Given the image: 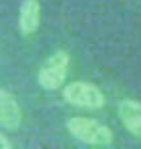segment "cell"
<instances>
[{"instance_id":"2","label":"cell","mask_w":141,"mask_h":149,"mask_svg":"<svg viewBox=\"0 0 141 149\" xmlns=\"http://www.w3.org/2000/svg\"><path fill=\"white\" fill-rule=\"evenodd\" d=\"M67 66H69V54L64 51H56L41 66L38 72V84L46 90L59 88L66 79Z\"/></svg>"},{"instance_id":"3","label":"cell","mask_w":141,"mask_h":149,"mask_svg":"<svg viewBox=\"0 0 141 149\" xmlns=\"http://www.w3.org/2000/svg\"><path fill=\"white\" fill-rule=\"evenodd\" d=\"M62 97L70 105L84 108H100L105 103V97L102 90L89 82H72L66 85Z\"/></svg>"},{"instance_id":"5","label":"cell","mask_w":141,"mask_h":149,"mask_svg":"<svg viewBox=\"0 0 141 149\" xmlns=\"http://www.w3.org/2000/svg\"><path fill=\"white\" fill-rule=\"evenodd\" d=\"M118 116L123 126L133 136L141 138V103L131 98H125L118 105Z\"/></svg>"},{"instance_id":"6","label":"cell","mask_w":141,"mask_h":149,"mask_svg":"<svg viewBox=\"0 0 141 149\" xmlns=\"http://www.w3.org/2000/svg\"><path fill=\"white\" fill-rule=\"evenodd\" d=\"M41 7L38 0H23L20 17H18V26L23 35H33L40 26Z\"/></svg>"},{"instance_id":"4","label":"cell","mask_w":141,"mask_h":149,"mask_svg":"<svg viewBox=\"0 0 141 149\" xmlns=\"http://www.w3.org/2000/svg\"><path fill=\"white\" fill-rule=\"evenodd\" d=\"M22 108L8 90L0 88V126L8 131H15L22 125Z\"/></svg>"},{"instance_id":"7","label":"cell","mask_w":141,"mask_h":149,"mask_svg":"<svg viewBox=\"0 0 141 149\" xmlns=\"http://www.w3.org/2000/svg\"><path fill=\"white\" fill-rule=\"evenodd\" d=\"M0 149H12V141L3 133H0Z\"/></svg>"},{"instance_id":"1","label":"cell","mask_w":141,"mask_h":149,"mask_svg":"<svg viewBox=\"0 0 141 149\" xmlns=\"http://www.w3.org/2000/svg\"><path fill=\"white\" fill-rule=\"evenodd\" d=\"M67 130L75 139L82 141L85 144H94V146H107L113 141V133L108 126L98 123L97 120L84 118V116H77V118L67 120Z\"/></svg>"}]
</instances>
